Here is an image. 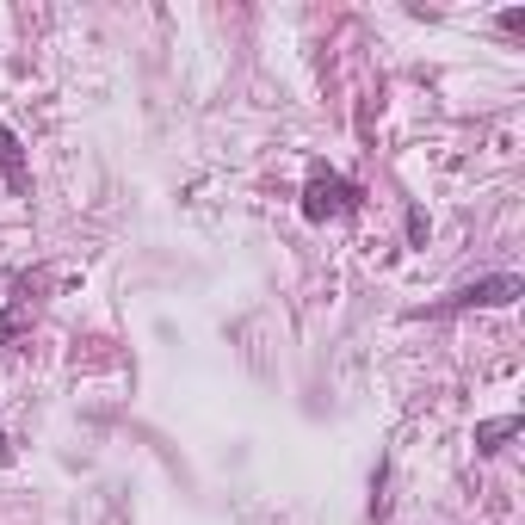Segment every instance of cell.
<instances>
[{
  "mask_svg": "<svg viewBox=\"0 0 525 525\" xmlns=\"http://www.w3.org/2000/svg\"><path fill=\"white\" fill-rule=\"evenodd\" d=\"M346 204H353V186H346V180H334V173H315V180L303 186V217H309V223H328V217H340Z\"/></svg>",
  "mask_w": 525,
  "mask_h": 525,
  "instance_id": "1",
  "label": "cell"
},
{
  "mask_svg": "<svg viewBox=\"0 0 525 525\" xmlns=\"http://www.w3.org/2000/svg\"><path fill=\"white\" fill-rule=\"evenodd\" d=\"M513 297H519V278H513V272H501V278H482V285L458 291V303H482V309H495V303H513Z\"/></svg>",
  "mask_w": 525,
  "mask_h": 525,
  "instance_id": "2",
  "label": "cell"
},
{
  "mask_svg": "<svg viewBox=\"0 0 525 525\" xmlns=\"http://www.w3.org/2000/svg\"><path fill=\"white\" fill-rule=\"evenodd\" d=\"M519 433V414H501V420H482L476 427V451H501L507 439Z\"/></svg>",
  "mask_w": 525,
  "mask_h": 525,
  "instance_id": "3",
  "label": "cell"
},
{
  "mask_svg": "<svg viewBox=\"0 0 525 525\" xmlns=\"http://www.w3.org/2000/svg\"><path fill=\"white\" fill-rule=\"evenodd\" d=\"M0 167L19 180V143H13V130H0Z\"/></svg>",
  "mask_w": 525,
  "mask_h": 525,
  "instance_id": "4",
  "label": "cell"
},
{
  "mask_svg": "<svg viewBox=\"0 0 525 525\" xmlns=\"http://www.w3.org/2000/svg\"><path fill=\"white\" fill-rule=\"evenodd\" d=\"M408 241H427V210H408Z\"/></svg>",
  "mask_w": 525,
  "mask_h": 525,
  "instance_id": "5",
  "label": "cell"
},
{
  "mask_svg": "<svg viewBox=\"0 0 525 525\" xmlns=\"http://www.w3.org/2000/svg\"><path fill=\"white\" fill-rule=\"evenodd\" d=\"M0 458H7V433H0Z\"/></svg>",
  "mask_w": 525,
  "mask_h": 525,
  "instance_id": "6",
  "label": "cell"
}]
</instances>
